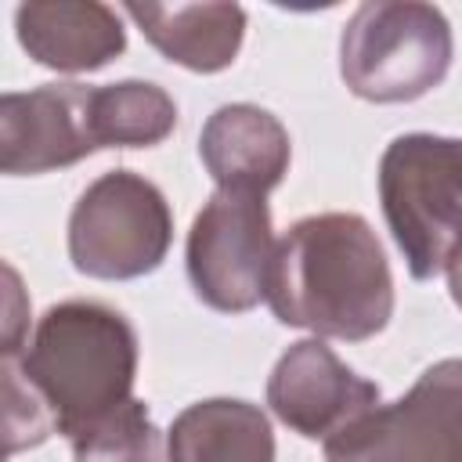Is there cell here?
Returning a JSON list of instances; mask_svg holds the SVG:
<instances>
[{
  "instance_id": "cell-1",
  "label": "cell",
  "mask_w": 462,
  "mask_h": 462,
  "mask_svg": "<svg viewBox=\"0 0 462 462\" xmlns=\"http://www.w3.org/2000/svg\"><path fill=\"white\" fill-rule=\"evenodd\" d=\"M263 300L282 325L361 343L393 318V274L365 217L314 213L278 238Z\"/></svg>"
},
{
  "instance_id": "cell-2",
  "label": "cell",
  "mask_w": 462,
  "mask_h": 462,
  "mask_svg": "<svg viewBox=\"0 0 462 462\" xmlns=\"http://www.w3.org/2000/svg\"><path fill=\"white\" fill-rule=\"evenodd\" d=\"M14 365L51 408L58 433L76 440L130 401L137 332L105 303L69 300L36 321Z\"/></svg>"
},
{
  "instance_id": "cell-3",
  "label": "cell",
  "mask_w": 462,
  "mask_h": 462,
  "mask_svg": "<svg viewBox=\"0 0 462 462\" xmlns=\"http://www.w3.org/2000/svg\"><path fill=\"white\" fill-rule=\"evenodd\" d=\"M455 40L440 7L419 0H368L339 36V76L350 94L401 105L437 90L451 69Z\"/></svg>"
},
{
  "instance_id": "cell-4",
  "label": "cell",
  "mask_w": 462,
  "mask_h": 462,
  "mask_svg": "<svg viewBox=\"0 0 462 462\" xmlns=\"http://www.w3.org/2000/svg\"><path fill=\"white\" fill-rule=\"evenodd\" d=\"M379 199L411 278L444 274L462 249V141L437 134L393 137L379 159Z\"/></svg>"
},
{
  "instance_id": "cell-5",
  "label": "cell",
  "mask_w": 462,
  "mask_h": 462,
  "mask_svg": "<svg viewBox=\"0 0 462 462\" xmlns=\"http://www.w3.org/2000/svg\"><path fill=\"white\" fill-rule=\"evenodd\" d=\"M173 217L166 195L134 170H108L76 199L69 217V260L79 274L126 282L166 260Z\"/></svg>"
},
{
  "instance_id": "cell-6",
  "label": "cell",
  "mask_w": 462,
  "mask_h": 462,
  "mask_svg": "<svg viewBox=\"0 0 462 462\" xmlns=\"http://www.w3.org/2000/svg\"><path fill=\"white\" fill-rule=\"evenodd\" d=\"M325 462H462V357L430 365L401 401L328 437Z\"/></svg>"
},
{
  "instance_id": "cell-7",
  "label": "cell",
  "mask_w": 462,
  "mask_h": 462,
  "mask_svg": "<svg viewBox=\"0 0 462 462\" xmlns=\"http://www.w3.org/2000/svg\"><path fill=\"white\" fill-rule=\"evenodd\" d=\"M274 245L267 195L217 188L188 231V278L195 296L224 314L253 310L267 296Z\"/></svg>"
},
{
  "instance_id": "cell-8",
  "label": "cell",
  "mask_w": 462,
  "mask_h": 462,
  "mask_svg": "<svg viewBox=\"0 0 462 462\" xmlns=\"http://www.w3.org/2000/svg\"><path fill=\"white\" fill-rule=\"evenodd\" d=\"M101 152L90 83H43L0 97V170L36 177Z\"/></svg>"
},
{
  "instance_id": "cell-9",
  "label": "cell",
  "mask_w": 462,
  "mask_h": 462,
  "mask_svg": "<svg viewBox=\"0 0 462 462\" xmlns=\"http://www.w3.org/2000/svg\"><path fill=\"white\" fill-rule=\"evenodd\" d=\"M271 411L307 440H328L379 404V386L336 357L325 339L292 343L267 379Z\"/></svg>"
},
{
  "instance_id": "cell-10",
  "label": "cell",
  "mask_w": 462,
  "mask_h": 462,
  "mask_svg": "<svg viewBox=\"0 0 462 462\" xmlns=\"http://www.w3.org/2000/svg\"><path fill=\"white\" fill-rule=\"evenodd\" d=\"M25 54L58 72H94L126 47L119 14L94 0H32L14 11Z\"/></svg>"
},
{
  "instance_id": "cell-11",
  "label": "cell",
  "mask_w": 462,
  "mask_h": 462,
  "mask_svg": "<svg viewBox=\"0 0 462 462\" xmlns=\"http://www.w3.org/2000/svg\"><path fill=\"white\" fill-rule=\"evenodd\" d=\"M199 155L217 188H249L267 195L282 184L292 144L289 130L267 108L238 101L220 105L206 119L199 134Z\"/></svg>"
},
{
  "instance_id": "cell-12",
  "label": "cell",
  "mask_w": 462,
  "mask_h": 462,
  "mask_svg": "<svg viewBox=\"0 0 462 462\" xmlns=\"http://www.w3.org/2000/svg\"><path fill=\"white\" fill-rule=\"evenodd\" d=\"M123 11L166 61L191 72L227 69L245 36V11L238 4H126Z\"/></svg>"
},
{
  "instance_id": "cell-13",
  "label": "cell",
  "mask_w": 462,
  "mask_h": 462,
  "mask_svg": "<svg viewBox=\"0 0 462 462\" xmlns=\"http://www.w3.org/2000/svg\"><path fill=\"white\" fill-rule=\"evenodd\" d=\"M166 462H274V433L249 401H195L166 433Z\"/></svg>"
},
{
  "instance_id": "cell-14",
  "label": "cell",
  "mask_w": 462,
  "mask_h": 462,
  "mask_svg": "<svg viewBox=\"0 0 462 462\" xmlns=\"http://www.w3.org/2000/svg\"><path fill=\"white\" fill-rule=\"evenodd\" d=\"M94 126L101 148H152L173 134L177 105L159 83H105L94 87Z\"/></svg>"
},
{
  "instance_id": "cell-15",
  "label": "cell",
  "mask_w": 462,
  "mask_h": 462,
  "mask_svg": "<svg viewBox=\"0 0 462 462\" xmlns=\"http://www.w3.org/2000/svg\"><path fill=\"white\" fill-rule=\"evenodd\" d=\"M72 462H166V437L152 422L148 404L130 397L72 440Z\"/></svg>"
},
{
  "instance_id": "cell-16",
  "label": "cell",
  "mask_w": 462,
  "mask_h": 462,
  "mask_svg": "<svg viewBox=\"0 0 462 462\" xmlns=\"http://www.w3.org/2000/svg\"><path fill=\"white\" fill-rule=\"evenodd\" d=\"M4 433H7V455L22 448H36L51 433H58L51 408L29 386L14 357H4Z\"/></svg>"
},
{
  "instance_id": "cell-17",
  "label": "cell",
  "mask_w": 462,
  "mask_h": 462,
  "mask_svg": "<svg viewBox=\"0 0 462 462\" xmlns=\"http://www.w3.org/2000/svg\"><path fill=\"white\" fill-rule=\"evenodd\" d=\"M7 274V325H4V357H18L22 346L29 343V321L25 314L18 310L22 303V285H18V271L14 267H4Z\"/></svg>"
},
{
  "instance_id": "cell-18",
  "label": "cell",
  "mask_w": 462,
  "mask_h": 462,
  "mask_svg": "<svg viewBox=\"0 0 462 462\" xmlns=\"http://www.w3.org/2000/svg\"><path fill=\"white\" fill-rule=\"evenodd\" d=\"M444 274H448V289H451V300L458 303V310H462V249L448 260V267H444Z\"/></svg>"
}]
</instances>
